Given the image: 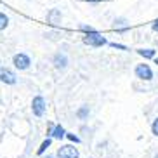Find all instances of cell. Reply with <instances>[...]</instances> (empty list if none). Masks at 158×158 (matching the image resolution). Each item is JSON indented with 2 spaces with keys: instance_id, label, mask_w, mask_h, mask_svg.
Masks as SVG:
<instances>
[{
  "instance_id": "6da1fadb",
  "label": "cell",
  "mask_w": 158,
  "mask_h": 158,
  "mask_svg": "<svg viewBox=\"0 0 158 158\" xmlns=\"http://www.w3.org/2000/svg\"><path fill=\"white\" fill-rule=\"evenodd\" d=\"M84 42L87 44V45H90V47H102V45L108 44V40L102 37L99 31H92V33H85Z\"/></svg>"
},
{
  "instance_id": "7a4b0ae2",
  "label": "cell",
  "mask_w": 158,
  "mask_h": 158,
  "mask_svg": "<svg viewBox=\"0 0 158 158\" xmlns=\"http://www.w3.org/2000/svg\"><path fill=\"white\" fill-rule=\"evenodd\" d=\"M12 64L16 66V70H28L30 64H31V59H30L28 54H24V52H19L12 57Z\"/></svg>"
},
{
  "instance_id": "3957f363",
  "label": "cell",
  "mask_w": 158,
  "mask_h": 158,
  "mask_svg": "<svg viewBox=\"0 0 158 158\" xmlns=\"http://www.w3.org/2000/svg\"><path fill=\"white\" fill-rule=\"evenodd\" d=\"M45 99L42 96H37V98H33L31 101V110H33V115L35 116H44L45 113Z\"/></svg>"
},
{
  "instance_id": "277c9868",
  "label": "cell",
  "mask_w": 158,
  "mask_h": 158,
  "mask_svg": "<svg viewBox=\"0 0 158 158\" xmlns=\"http://www.w3.org/2000/svg\"><path fill=\"white\" fill-rule=\"evenodd\" d=\"M135 77L141 80H153V70L149 68V64H137L135 66Z\"/></svg>"
},
{
  "instance_id": "5b68a950",
  "label": "cell",
  "mask_w": 158,
  "mask_h": 158,
  "mask_svg": "<svg viewBox=\"0 0 158 158\" xmlns=\"http://www.w3.org/2000/svg\"><path fill=\"white\" fill-rule=\"evenodd\" d=\"M52 64H54L56 70H66L68 64H70V61H68V56H66L64 52H57L52 57Z\"/></svg>"
},
{
  "instance_id": "8992f818",
  "label": "cell",
  "mask_w": 158,
  "mask_h": 158,
  "mask_svg": "<svg viewBox=\"0 0 158 158\" xmlns=\"http://www.w3.org/2000/svg\"><path fill=\"white\" fill-rule=\"evenodd\" d=\"M57 156H59V158H78V149L75 148V146L66 144V146H61V148H59Z\"/></svg>"
},
{
  "instance_id": "52a82bcc",
  "label": "cell",
  "mask_w": 158,
  "mask_h": 158,
  "mask_svg": "<svg viewBox=\"0 0 158 158\" xmlns=\"http://www.w3.org/2000/svg\"><path fill=\"white\" fill-rule=\"evenodd\" d=\"M0 82H4V84H7V85H14L16 82H18V77H16L14 71L7 70V68H2V70H0Z\"/></svg>"
},
{
  "instance_id": "ba28073f",
  "label": "cell",
  "mask_w": 158,
  "mask_h": 158,
  "mask_svg": "<svg viewBox=\"0 0 158 158\" xmlns=\"http://www.w3.org/2000/svg\"><path fill=\"white\" fill-rule=\"evenodd\" d=\"M61 19H63V14H61L59 9H51L47 12V23L51 26H57L61 23Z\"/></svg>"
},
{
  "instance_id": "9c48e42d",
  "label": "cell",
  "mask_w": 158,
  "mask_h": 158,
  "mask_svg": "<svg viewBox=\"0 0 158 158\" xmlns=\"http://www.w3.org/2000/svg\"><path fill=\"white\" fill-rule=\"evenodd\" d=\"M129 28L130 26H129V23H127L125 18H116L115 21H113V30H116V31L123 33V31H127Z\"/></svg>"
},
{
  "instance_id": "30bf717a",
  "label": "cell",
  "mask_w": 158,
  "mask_h": 158,
  "mask_svg": "<svg viewBox=\"0 0 158 158\" xmlns=\"http://www.w3.org/2000/svg\"><path fill=\"white\" fill-rule=\"evenodd\" d=\"M137 54L143 56L144 59H151V57H155L156 51H155V49H137Z\"/></svg>"
},
{
  "instance_id": "8fae6325",
  "label": "cell",
  "mask_w": 158,
  "mask_h": 158,
  "mask_svg": "<svg viewBox=\"0 0 158 158\" xmlns=\"http://www.w3.org/2000/svg\"><path fill=\"white\" fill-rule=\"evenodd\" d=\"M64 129H63V127L61 125H56L54 127V129H52V132H51V135L52 137H54V139H61V137H64Z\"/></svg>"
},
{
  "instance_id": "7c38bea8",
  "label": "cell",
  "mask_w": 158,
  "mask_h": 158,
  "mask_svg": "<svg viewBox=\"0 0 158 158\" xmlns=\"http://www.w3.org/2000/svg\"><path fill=\"white\" fill-rule=\"evenodd\" d=\"M7 26H9V18H7L4 12H0V31H2V30H5Z\"/></svg>"
},
{
  "instance_id": "4fadbf2b",
  "label": "cell",
  "mask_w": 158,
  "mask_h": 158,
  "mask_svg": "<svg viewBox=\"0 0 158 158\" xmlns=\"http://www.w3.org/2000/svg\"><path fill=\"white\" fill-rule=\"evenodd\" d=\"M77 115H78V118L80 120H84V118H87L89 116V106H82L78 110V111H77Z\"/></svg>"
},
{
  "instance_id": "5bb4252c",
  "label": "cell",
  "mask_w": 158,
  "mask_h": 158,
  "mask_svg": "<svg viewBox=\"0 0 158 158\" xmlns=\"http://www.w3.org/2000/svg\"><path fill=\"white\" fill-rule=\"evenodd\" d=\"M51 143H52V139H45V141L42 143V146L38 148V151H37V153H38V155H42L44 151H45V149L49 148V146H51Z\"/></svg>"
},
{
  "instance_id": "9a60e30c",
  "label": "cell",
  "mask_w": 158,
  "mask_h": 158,
  "mask_svg": "<svg viewBox=\"0 0 158 158\" xmlns=\"http://www.w3.org/2000/svg\"><path fill=\"white\" fill-rule=\"evenodd\" d=\"M80 31H84V33H92V31H96V30H94L92 26H87V24H80Z\"/></svg>"
},
{
  "instance_id": "2e32d148",
  "label": "cell",
  "mask_w": 158,
  "mask_h": 158,
  "mask_svg": "<svg viewBox=\"0 0 158 158\" xmlns=\"http://www.w3.org/2000/svg\"><path fill=\"white\" fill-rule=\"evenodd\" d=\"M151 130H153V134L158 135V118L153 122V125H151Z\"/></svg>"
},
{
  "instance_id": "e0dca14e",
  "label": "cell",
  "mask_w": 158,
  "mask_h": 158,
  "mask_svg": "<svg viewBox=\"0 0 158 158\" xmlns=\"http://www.w3.org/2000/svg\"><path fill=\"white\" fill-rule=\"evenodd\" d=\"M113 49H120V51H127V47L125 45H122V44H111Z\"/></svg>"
},
{
  "instance_id": "ac0fdd59",
  "label": "cell",
  "mask_w": 158,
  "mask_h": 158,
  "mask_svg": "<svg viewBox=\"0 0 158 158\" xmlns=\"http://www.w3.org/2000/svg\"><path fill=\"white\" fill-rule=\"evenodd\" d=\"M151 28H153V31H156V33H158V19H155V21H153Z\"/></svg>"
},
{
  "instance_id": "d6986e66",
  "label": "cell",
  "mask_w": 158,
  "mask_h": 158,
  "mask_svg": "<svg viewBox=\"0 0 158 158\" xmlns=\"http://www.w3.org/2000/svg\"><path fill=\"white\" fill-rule=\"evenodd\" d=\"M68 137H70L71 141H75V143H78V141H80L78 137H77V135H73V134H68Z\"/></svg>"
},
{
  "instance_id": "ffe728a7",
  "label": "cell",
  "mask_w": 158,
  "mask_h": 158,
  "mask_svg": "<svg viewBox=\"0 0 158 158\" xmlns=\"http://www.w3.org/2000/svg\"><path fill=\"white\" fill-rule=\"evenodd\" d=\"M87 2H94V4H98V2H102V0H87Z\"/></svg>"
},
{
  "instance_id": "44dd1931",
  "label": "cell",
  "mask_w": 158,
  "mask_h": 158,
  "mask_svg": "<svg viewBox=\"0 0 158 158\" xmlns=\"http://www.w3.org/2000/svg\"><path fill=\"white\" fill-rule=\"evenodd\" d=\"M155 64H158V57H155Z\"/></svg>"
},
{
  "instance_id": "7402d4cb",
  "label": "cell",
  "mask_w": 158,
  "mask_h": 158,
  "mask_svg": "<svg viewBox=\"0 0 158 158\" xmlns=\"http://www.w3.org/2000/svg\"><path fill=\"white\" fill-rule=\"evenodd\" d=\"M155 158H158V155H156V156H155Z\"/></svg>"
}]
</instances>
